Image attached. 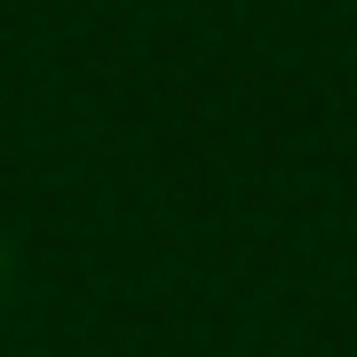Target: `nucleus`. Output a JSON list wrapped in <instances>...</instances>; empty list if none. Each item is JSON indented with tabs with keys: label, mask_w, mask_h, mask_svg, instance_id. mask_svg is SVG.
Masks as SVG:
<instances>
[]
</instances>
